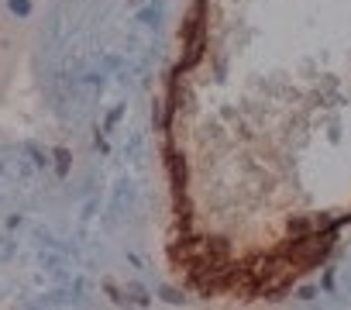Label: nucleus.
I'll return each instance as SVG.
<instances>
[{"label": "nucleus", "mask_w": 351, "mask_h": 310, "mask_svg": "<svg viewBox=\"0 0 351 310\" xmlns=\"http://www.w3.org/2000/svg\"><path fill=\"white\" fill-rule=\"evenodd\" d=\"M11 11L14 14H28V0H11Z\"/></svg>", "instance_id": "obj_1"}, {"label": "nucleus", "mask_w": 351, "mask_h": 310, "mask_svg": "<svg viewBox=\"0 0 351 310\" xmlns=\"http://www.w3.org/2000/svg\"><path fill=\"white\" fill-rule=\"evenodd\" d=\"M145 21H148V25H155V21H158V4H152V8L145 11Z\"/></svg>", "instance_id": "obj_2"}]
</instances>
